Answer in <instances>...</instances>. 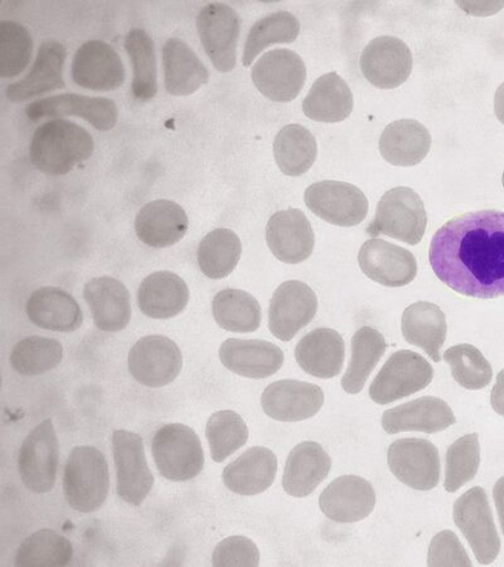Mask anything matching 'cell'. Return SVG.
Masks as SVG:
<instances>
[{"label":"cell","mask_w":504,"mask_h":567,"mask_svg":"<svg viewBox=\"0 0 504 567\" xmlns=\"http://www.w3.org/2000/svg\"><path fill=\"white\" fill-rule=\"evenodd\" d=\"M440 281L457 295L480 299L504 296V213L484 209L440 227L429 249Z\"/></svg>","instance_id":"6da1fadb"},{"label":"cell","mask_w":504,"mask_h":567,"mask_svg":"<svg viewBox=\"0 0 504 567\" xmlns=\"http://www.w3.org/2000/svg\"><path fill=\"white\" fill-rule=\"evenodd\" d=\"M93 136L65 118H53L37 127L30 144V159L44 175L66 176L94 154Z\"/></svg>","instance_id":"7a4b0ae2"},{"label":"cell","mask_w":504,"mask_h":567,"mask_svg":"<svg viewBox=\"0 0 504 567\" xmlns=\"http://www.w3.org/2000/svg\"><path fill=\"white\" fill-rule=\"evenodd\" d=\"M110 488L105 455L94 446H78L69 456L63 474V493L69 505L81 514L103 507Z\"/></svg>","instance_id":"3957f363"},{"label":"cell","mask_w":504,"mask_h":567,"mask_svg":"<svg viewBox=\"0 0 504 567\" xmlns=\"http://www.w3.org/2000/svg\"><path fill=\"white\" fill-rule=\"evenodd\" d=\"M426 225L425 206L416 192L409 187H397L382 196L366 231L373 239L384 235L414 246L423 240Z\"/></svg>","instance_id":"277c9868"},{"label":"cell","mask_w":504,"mask_h":567,"mask_svg":"<svg viewBox=\"0 0 504 567\" xmlns=\"http://www.w3.org/2000/svg\"><path fill=\"white\" fill-rule=\"evenodd\" d=\"M155 465L164 478L186 482L204 470L205 454L195 430L182 424L163 426L152 442Z\"/></svg>","instance_id":"5b68a950"},{"label":"cell","mask_w":504,"mask_h":567,"mask_svg":"<svg viewBox=\"0 0 504 567\" xmlns=\"http://www.w3.org/2000/svg\"><path fill=\"white\" fill-rule=\"evenodd\" d=\"M454 523L472 547L476 561L491 565L501 553V538L494 524L487 493L473 487L455 502Z\"/></svg>","instance_id":"8992f818"},{"label":"cell","mask_w":504,"mask_h":567,"mask_svg":"<svg viewBox=\"0 0 504 567\" xmlns=\"http://www.w3.org/2000/svg\"><path fill=\"white\" fill-rule=\"evenodd\" d=\"M434 379L433 365L414 351L391 354L370 386L376 404L389 405L426 389Z\"/></svg>","instance_id":"52a82bcc"},{"label":"cell","mask_w":504,"mask_h":567,"mask_svg":"<svg viewBox=\"0 0 504 567\" xmlns=\"http://www.w3.org/2000/svg\"><path fill=\"white\" fill-rule=\"evenodd\" d=\"M60 446L51 419H45L24 439L18 455V470L27 488L49 493L56 483Z\"/></svg>","instance_id":"ba28073f"},{"label":"cell","mask_w":504,"mask_h":567,"mask_svg":"<svg viewBox=\"0 0 504 567\" xmlns=\"http://www.w3.org/2000/svg\"><path fill=\"white\" fill-rule=\"evenodd\" d=\"M113 453L117 496L130 505L140 507L154 486L142 436L127 430H115Z\"/></svg>","instance_id":"9c48e42d"},{"label":"cell","mask_w":504,"mask_h":567,"mask_svg":"<svg viewBox=\"0 0 504 567\" xmlns=\"http://www.w3.org/2000/svg\"><path fill=\"white\" fill-rule=\"evenodd\" d=\"M240 17L230 6L207 4L197 16V32L202 45L217 71L227 73L236 66L240 39Z\"/></svg>","instance_id":"30bf717a"},{"label":"cell","mask_w":504,"mask_h":567,"mask_svg":"<svg viewBox=\"0 0 504 567\" xmlns=\"http://www.w3.org/2000/svg\"><path fill=\"white\" fill-rule=\"evenodd\" d=\"M305 200L311 213L336 226L360 225L369 214V199L351 183L317 182L307 188Z\"/></svg>","instance_id":"8fae6325"},{"label":"cell","mask_w":504,"mask_h":567,"mask_svg":"<svg viewBox=\"0 0 504 567\" xmlns=\"http://www.w3.org/2000/svg\"><path fill=\"white\" fill-rule=\"evenodd\" d=\"M256 89L275 103H290L305 87L307 68L298 53L287 49L269 51L251 71Z\"/></svg>","instance_id":"7c38bea8"},{"label":"cell","mask_w":504,"mask_h":567,"mask_svg":"<svg viewBox=\"0 0 504 567\" xmlns=\"http://www.w3.org/2000/svg\"><path fill=\"white\" fill-rule=\"evenodd\" d=\"M132 377L142 385L160 389L178 378L183 355L176 342L164 336H146L137 341L127 357Z\"/></svg>","instance_id":"4fadbf2b"},{"label":"cell","mask_w":504,"mask_h":567,"mask_svg":"<svg viewBox=\"0 0 504 567\" xmlns=\"http://www.w3.org/2000/svg\"><path fill=\"white\" fill-rule=\"evenodd\" d=\"M388 462L392 474L412 489L432 491L439 484V451L426 439H399L389 447Z\"/></svg>","instance_id":"5bb4252c"},{"label":"cell","mask_w":504,"mask_h":567,"mask_svg":"<svg viewBox=\"0 0 504 567\" xmlns=\"http://www.w3.org/2000/svg\"><path fill=\"white\" fill-rule=\"evenodd\" d=\"M318 312V298L306 282L290 280L275 290L269 308L270 332L289 342L311 323Z\"/></svg>","instance_id":"9a60e30c"},{"label":"cell","mask_w":504,"mask_h":567,"mask_svg":"<svg viewBox=\"0 0 504 567\" xmlns=\"http://www.w3.org/2000/svg\"><path fill=\"white\" fill-rule=\"evenodd\" d=\"M409 45L392 35H381L371 41L360 59L362 75L378 89L391 90L405 84L412 71Z\"/></svg>","instance_id":"2e32d148"},{"label":"cell","mask_w":504,"mask_h":567,"mask_svg":"<svg viewBox=\"0 0 504 567\" xmlns=\"http://www.w3.org/2000/svg\"><path fill=\"white\" fill-rule=\"evenodd\" d=\"M325 404L323 390L313 383L280 380L261 396L264 413L281 423H298L316 416Z\"/></svg>","instance_id":"e0dca14e"},{"label":"cell","mask_w":504,"mask_h":567,"mask_svg":"<svg viewBox=\"0 0 504 567\" xmlns=\"http://www.w3.org/2000/svg\"><path fill=\"white\" fill-rule=\"evenodd\" d=\"M71 72L78 86L91 91H113L125 82L121 56L112 45L99 40L80 45Z\"/></svg>","instance_id":"ac0fdd59"},{"label":"cell","mask_w":504,"mask_h":567,"mask_svg":"<svg viewBox=\"0 0 504 567\" xmlns=\"http://www.w3.org/2000/svg\"><path fill=\"white\" fill-rule=\"evenodd\" d=\"M25 114L33 122L45 117L78 116L100 132L112 131L119 118V110L113 100L78 94H61L37 100L27 105Z\"/></svg>","instance_id":"d6986e66"},{"label":"cell","mask_w":504,"mask_h":567,"mask_svg":"<svg viewBox=\"0 0 504 567\" xmlns=\"http://www.w3.org/2000/svg\"><path fill=\"white\" fill-rule=\"evenodd\" d=\"M359 264L366 277L389 288L405 287L418 274L414 255L380 239H371L362 245Z\"/></svg>","instance_id":"ffe728a7"},{"label":"cell","mask_w":504,"mask_h":567,"mask_svg":"<svg viewBox=\"0 0 504 567\" xmlns=\"http://www.w3.org/2000/svg\"><path fill=\"white\" fill-rule=\"evenodd\" d=\"M376 506L372 484L357 475H342L323 491L319 507L338 524H354L369 517Z\"/></svg>","instance_id":"44dd1931"},{"label":"cell","mask_w":504,"mask_h":567,"mask_svg":"<svg viewBox=\"0 0 504 567\" xmlns=\"http://www.w3.org/2000/svg\"><path fill=\"white\" fill-rule=\"evenodd\" d=\"M267 243L275 258L281 262L300 264L313 254L316 237L306 214L289 208L270 217Z\"/></svg>","instance_id":"7402d4cb"},{"label":"cell","mask_w":504,"mask_h":567,"mask_svg":"<svg viewBox=\"0 0 504 567\" xmlns=\"http://www.w3.org/2000/svg\"><path fill=\"white\" fill-rule=\"evenodd\" d=\"M456 422L451 406L442 399L425 396L384 411L382 427L388 434L420 432L435 434Z\"/></svg>","instance_id":"603a6c76"},{"label":"cell","mask_w":504,"mask_h":567,"mask_svg":"<svg viewBox=\"0 0 504 567\" xmlns=\"http://www.w3.org/2000/svg\"><path fill=\"white\" fill-rule=\"evenodd\" d=\"M66 58L65 45L54 40L44 41L40 45L29 75L7 87L6 95L9 102L22 103L51 91L65 89L63 68H65Z\"/></svg>","instance_id":"cb8c5ba5"},{"label":"cell","mask_w":504,"mask_h":567,"mask_svg":"<svg viewBox=\"0 0 504 567\" xmlns=\"http://www.w3.org/2000/svg\"><path fill=\"white\" fill-rule=\"evenodd\" d=\"M219 360L238 377L263 380L282 368L284 353L268 341L230 338L219 347Z\"/></svg>","instance_id":"d4e9b609"},{"label":"cell","mask_w":504,"mask_h":567,"mask_svg":"<svg viewBox=\"0 0 504 567\" xmlns=\"http://www.w3.org/2000/svg\"><path fill=\"white\" fill-rule=\"evenodd\" d=\"M187 230L188 217L185 209L169 199L152 200L135 218L137 237L154 249L169 248L178 244Z\"/></svg>","instance_id":"484cf974"},{"label":"cell","mask_w":504,"mask_h":567,"mask_svg":"<svg viewBox=\"0 0 504 567\" xmlns=\"http://www.w3.org/2000/svg\"><path fill=\"white\" fill-rule=\"evenodd\" d=\"M84 298L100 331L121 332L130 324L131 296L122 281L110 277L95 278L86 284Z\"/></svg>","instance_id":"4316f807"},{"label":"cell","mask_w":504,"mask_h":567,"mask_svg":"<svg viewBox=\"0 0 504 567\" xmlns=\"http://www.w3.org/2000/svg\"><path fill=\"white\" fill-rule=\"evenodd\" d=\"M278 458L268 447L254 446L228 464L223 478L238 496H256L268 491L277 478Z\"/></svg>","instance_id":"83f0119b"},{"label":"cell","mask_w":504,"mask_h":567,"mask_svg":"<svg viewBox=\"0 0 504 567\" xmlns=\"http://www.w3.org/2000/svg\"><path fill=\"white\" fill-rule=\"evenodd\" d=\"M346 346L341 334L331 328H317L299 341L296 360L299 368L322 380L337 378L344 364Z\"/></svg>","instance_id":"f1b7e54d"},{"label":"cell","mask_w":504,"mask_h":567,"mask_svg":"<svg viewBox=\"0 0 504 567\" xmlns=\"http://www.w3.org/2000/svg\"><path fill=\"white\" fill-rule=\"evenodd\" d=\"M31 322L45 331L75 332L84 322V315L68 291L54 287L37 289L25 306Z\"/></svg>","instance_id":"f546056e"},{"label":"cell","mask_w":504,"mask_h":567,"mask_svg":"<svg viewBox=\"0 0 504 567\" xmlns=\"http://www.w3.org/2000/svg\"><path fill=\"white\" fill-rule=\"evenodd\" d=\"M332 468L331 456L315 442L300 443L291 451L282 475V488L289 496L311 495Z\"/></svg>","instance_id":"4dcf8cb0"},{"label":"cell","mask_w":504,"mask_h":567,"mask_svg":"<svg viewBox=\"0 0 504 567\" xmlns=\"http://www.w3.org/2000/svg\"><path fill=\"white\" fill-rule=\"evenodd\" d=\"M189 290L185 280L171 271H157L146 277L137 290V307L153 319L177 317L186 309Z\"/></svg>","instance_id":"1f68e13d"},{"label":"cell","mask_w":504,"mask_h":567,"mask_svg":"<svg viewBox=\"0 0 504 567\" xmlns=\"http://www.w3.org/2000/svg\"><path fill=\"white\" fill-rule=\"evenodd\" d=\"M379 146L383 159L392 166L414 167L432 148V135L418 121L403 118L387 126Z\"/></svg>","instance_id":"d6a6232c"},{"label":"cell","mask_w":504,"mask_h":567,"mask_svg":"<svg viewBox=\"0 0 504 567\" xmlns=\"http://www.w3.org/2000/svg\"><path fill=\"white\" fill-rule=\"evenodd\" d=\"M162 54L164 85L171 95L188 96L207 84L208 70L186 42L169 39Z\"/></svg>","instance_id":"836d02e7"},{"label":"cell","mask_w":504,"mask_h":567,"mask_svg":"<svg viewBox=\"0 0 504 567\" xmlns=\"http://www.w3.org/2000/svg\"><path fill=\"white\" fill-rule=\"evenodd\" d=\"M403 338L419 347L434 362H440V350L445 343L448 324L445 315L436 305L418 301L405 309L401 319Z\"/></svg>","instance_id":"e575fe53"},{"label":"cell","mask_w":504,"mask_h":567,"mask_svg":"<svg viewBox=\"0 0 504 567\" xmlns=\"http://www.w3.org/2000/svg\"><path fill=\"white\" fill-rule=\"evenodd\" d=\"M353 112V94L336 72L326 73L311 86L302 113L319 123H341Z\"/></svg>","instance_id":"d590c367"},{"label":"cell","mask_w":504,"mask_h":567,"mask_svg":"<svg viewBox=\"0 0 504 567\" xmlns=\"http://www.w3.org/2000/svg\"><path fill=\"white\" fill-rule=\"evenodd\" d=\"M317 141L306 126L290 124L275 136L274 157L286 176L305 175L317 159Z\"/></svg>","instance_id":"8d00e7d4"},{"label":"cell","mask_w":504,"mask_h":567,"mask_svg":"<svg viewBox=\"0 0 504 567\" xmlns=\"http://www.w3.org/2000/svg\"><path fill=\"white\" fill-rule=\"evenodd\" d=\"M388 344L383 336L372 327H362L352 338V354L350 364L342 379V388L350 395L360 393L366 381L379 364Z\"/></svg>","instance_id":"74e56055"},{"label":"cell","mask_w":504,"mask_h":567,"mask_svg":"<svg viewBox=\"0 0 504 567\" xmlns=\"http://www.w3.org/2000/svg\"><path fill=\"white\" fill-rule=\"evenodd\" d=\"M241 252L240 237L228 228H216L198 246L199 270L209 279H225L236 269Z\"/></svg>","instance_id":"f35d334b"},{"label":"cell","mask_w":504,"mask_h":567,"mask_svg":"<svg viewBox=\"0 0 504 567\" xmlns=\"http://www.w3.org/2000/svg\"><path fill=\"white\" fill-rule=\"evenodd\" d=\"M216 323L225 331L253 333L261 324V307L249 292L240 289L219 291L213 301Z\"/></svg>","instance_id":"ab89813d"},{"label":"cell","mask_w":504,"mask_h":567,"mask_svg":"<svg viewBox=\"0 0 504 567\" xmlns=\"http://www.w3.org/2000/svg\"><path fill=\"white\" fill-rule=\"evenodd\" d=\"M124 45L133 63L132 93L140 102H150L158 93L157 56L152 37L135 29L126 34Z\"/></svg>","instance_id":"60d3db41"},{"label":"cell","mask_w":504,"mask_h":567,"mask_svg":"<svg viewBox=\"0 0 504 567\" xmlns=\"http://www.w3.org/2000/svg\"><path fill=\"white\" fill-rule=\"evenodd\" d=\"M300 33V22L295 14L289 12H277L261 18L253 25L247 35L243 63L250 68L259 54L278 43H292Z\"/></svg>","instance_id":"b9f144b4"},{"label":"cell","mask_w":504,"mask_h":567,"mask_svg":"<svg viewBox=\"0 0 504 567\" xmlns=\"http://www.w3.org/2000/svg\"><path fill=\"white\" fill-rule=\"evenodd\" d=\"M62 359L63 347L59 341L32 336L17 343L11 354V364L22 377H40L58 368Z\"/></svg>","instance_id":"7bdbcfd3"},{"label":"cell","mask_w":504,"mask_h":567,"mask_svg":"<svg viewBox=\"0 0 504 567\" xmlns=\"http://www.w3.org/2000/svg\"><path fill=\"white\" fill-rule=\"evenodd\" d=\"M73 556L72 544L66 537L41 529L25 538L16 555L17 566H66Z\"/></svg>","instance_id":"ee69618b"},{"label":"cell","mask_w":504,"mask_h":567,"mask_svg":"<svg viewBox=\"0 0 504 567\" xmlns=\"http://www.w3.org/2000/svg\"><path fill=\"white\" fill-rule=\"evenodd\" d=\"M206 437L210 456L216 463H223L249 441V427L235 411H218L208 419Z\"/></svg>","instance_id":"f6af8a7d"},{"label":"cell","mask_w":504,"mask_h":567,"mask_svg":"<svg viewBox=\"0 0 504 567\" xmlns=\"http://www.w3.org/2000/svg\"><path fill=\"white\" fill-rule=\"evenodd\" d=\"M444 361L451 364L453 379L466 390L487 388L493 378L491 363L472 344H456L444 353Z\"/></svg>","instance_id":"bcb514c9"},{"label":"cell","mask_w":504,"mask_h":567,"mask_svg":"<svg viewBox=\"0 0 504 567\" xmlns=\"http://www.w3.org/2000/svg\"><path fill=\"white\" fill-rule=\"evenodd\" d=\"M33 40L29 30L12 21L0 22V76L13 79L29 68Z\"/></svg>","instance_id":"7dc6e473"},{"label":"cell","mask_w":504,"mask_h":567,"mask_svg":"<svg viewBox=\"0 0 504 567\" xmlns=\"http://www.w3.org/2000/svg\"><path fill=\"white\" fill-rule=\"evenodd\" d=\"M481 465L479 434L464 435L446 453L445 491L454 493L474 480Z\"/></svg>","instance_id":"c3c4849f"},{"label":"cell","mask_w":504,"mask_h":567,"mask_svg":"<svg viewBox=\"0 0 504 567\" xmlns=\"http://www.w3.org/2000/svg\"><path fill=\"white\" fill-rule=\"evenodd\" d=\"M260 551L251 539L232 536L219 543L213 555L214 566H259Z\"/></svg>","instance_id":"681fc988"},{"label":"cell","mask_w":504,"mask_h":567,"mask_svg":"<svg viewBox=\"0 0 504 567\" xmlns=\"http://www.w3.org/2000/svg\"><path fill=\"white\" fill-rule=\"evenodd\" d=\"M428 565L472 566V561L460 538L451 529H445L432 539L429 546Z\"/></svg>","instance_id":"f907efd6"},{"label":"cell","mask_w":504,"mask_h":567,"mask_svg":"<svg viewBox=\"0 0 504 567\" xmlns=\"http://www.w3.org/2000/svg\"><path fill=\"white\" fill-rule=\"evenodd\" d=\"M491 405L501 416H504V370L498 373L496 385L491 393Z\"/></svg>","instance_id":"816d5d0a"},{"label":"cell","mask_w":504,"mask_h":567,"mask_svg":"<svg viewBox=\"0 0 504 567\" xmlns=\"http://www.w3.org/2000/svg\"><path fill=\"white\" fill-rule=\"evenodd\" d=\"M493 498L494 503H496V508L498 512L500 524L502 527V533L504 535V477H502L496 486L493 488Z\"/></svg>","instance_id":"f5cc1de1"},{"label":"cell","mask_w":504,"mask_h":567,"mask_svg":"<svg viewBox=\"0 0 504 567\" xmlns=\"http://www.w3.org/2000/svg\"><path fill=\"white\" fill-rule=\"evenodd\" d=\"M494 113H496L498 121L504 125V82L498 87L496 96H494Z\"/></svg>","instance_id":"db71d44e"},{"label":"cell","mask_w":504,"mask_h":567,"mask_svg":"<svg viewBox=\"0 0 504 567\" xmlns=\"http://www.w3.org/2000/svg\"><path fill=\"white\" fill-rule=\"evenodd\" d=\"M502 185H503V188H504V172H503V177H502Z\"/></svg>","instance_id":"11a10c76"}]
</instances>
